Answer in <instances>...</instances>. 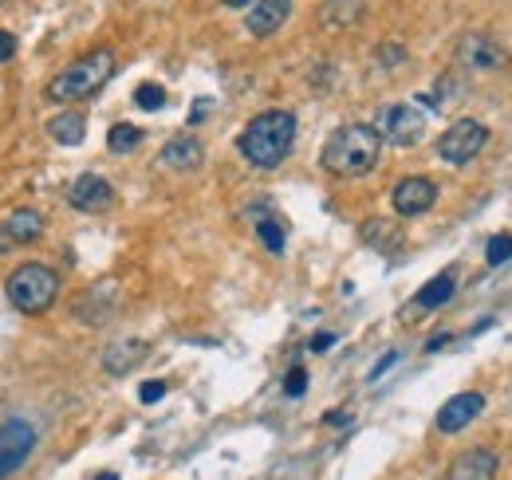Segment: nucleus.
I'll return each mask as SVG.
<instances>
[{
	"label": "nucleus",
	"instance_id": "nucleus-1",
	"mask_svg": "<svg viewBox=\"0 0 512 480\" xmlns=\"http://www.w3.org/2000/svg\"><path fill=\"white\" fill-rule=\"evenodd\" d=\"M383 158V138L371 122H347L323 142V170L335 178H363L379 166Z\"/></svg>",
	"mask_w": 512,
	"mask_h": 480
},
{
	"label": "nucleus",
	"instance_id": "nucleus-2",
	"mask_svg": "<svg viewBox=\"0 0 512 480\" xmlns=\"http://www.w3.org/2000/svg\"><path fill=\"white\" fill-rule=\"evenodd\" d=\"M296 146V115L292 111H260L237 138L241 158L253 170H276Z\"/></svg>",
	"mask_w": 512,
	"mask_h": 480
},
{
	"label": "nucleus",
	"instance_id": "nucleus-3",
	"mask_svg": "<svg viewBox=\"0 0 512 480\" xmlns=\"http://www.w3.org/2000/svg\"><path fill=\"white\" fill-rule=\"evenodd\" d=\"M115 75V52L111 48H95L83 60H75L71 67H64L52 83H48V99L52 103H83L95 99Z\"/></svg>",
	"mask_w": 512,
	"mask_h": 480
},
{
	"label": "nucleus",
	"instance_id": "nucleus-4",
	"mask_svg": "<svg viewBox=\"0 0 512 480\" xmlns=\"http://www.w3.org/2000/svg\"><path fill=\"white\" fill-rule=\"evenodd\" d=\"M8 300L20 315H44L60 300V276L48 264H20L8 284H4Z\"/></svg>",
	"mask_w": 512,
	"mask_h": 480
},
{
	"label": "nucleus",
	"instance_id": "nucleus-5",
	"mask_svg": "<svg viewBox=\"0 0 512 480\" xmlns=\"http://www.w3.org/2000/svg\"><path fill=\"white\" fill-rule=\"evenodd\" d=\"M489 142V126L477 119H457L446 134L438 138V158L449 166H469Z\"/></svg>",
	"mask_w": 512,
	"mask_h": 480
},
{
	"label": "nucleus",
	"instance_id": "nucleus-6",
	"mask_svg": "<svg viewBox=\"0 0 512 480\" xmlns=\"http://www.w3.org/2000/svg\"><path fill=\"white\" fill-rule=\"evenodd\" d=\"M36 449V425L24 418H8L0 425V480L20 473Z\"/></svg>",
	"mask_w": 512,
	"mask_h": 480
},
{
	"label": "nucleus",
	"instance_id": "nucleus-7",
	"mask_svg": "<svg viewBox=\"0 0 512 480\" xmlns=\"http://www.w3.org/2000/svg\"><path fill=\"white\" fill-rule=\"evenodd\" d=\"M375 130H379L383 142L398 146V150H406V146H418V142H422L426 119H422L418 107H410V103H394V107H386L383 115H379Z\"/></svg>",
	"mask_w": 512,
	"mask_h": 480
},
{
	"label": "nucleus",
	"instance_id": "nucleus-8",
	"mask_svg": "<svg viewBox=\"0 0 512 480\" xmlns=\"http://www.w3.org/2000/svg\"><path fill=\"white\" fill-rule=\"evenodd\" d=\"M457 63L473 67V71H497V67L509 63V48L497 36H489V32H469L457 44Z\"/></svg>",
	"mask_w": 512,
	"mask_h": 480
},
{
	"label": "nucleus",
	"instance_id": "nucleus-9",
	"mask_svg": "<svg viewBox=\"0 0 512 480\" xmlns=\"http://www.w3.org/2000/svg\"><path fill=\"white\" fill-rule=\"evenodd\" d=\"M438 201V185L430 178H402L390 189V205L398 217H422Z\"/></svg>",
	"mask_w": 512,
	"mask_h": 480
},
{
	"label": "nucleus",
	"instance_id": "nucleus-10",
	"mask_svg": "<svg viewBox=\"0 0 512 480\" xmlns=\"http://www.w3.org/2000/svg\"><path fill=\"white\" fill-rule=\"evenodd\" d=\"M67 201H71L75 209H83V213H103V209L115 201V185L107 178H99V174H83V178L71 181Z\"/></svg>",
	"mask_w": 512,
	"mask_h": 480
},
{
	"label": "nucleus",
	"instance_id": "nucleus-11",
	"mask_svg": "<svg viewBox=\"0 0 512 480\" xmlns=\"http://www.w3.org/2000/svg\"><path fill=\"white\" fill-rule=\"evenodd\" d=\"M481 410H485V394H477V390L453 394L446 406L438 410V433H461L469 421L481 418Z\"/></svg>",
	"mask_w": 512,
	"mask_h": 480
},
{
	"label": "nucleus",
	"instance_id": "nucleus-12",
	"mask_svg": "<svg viewBox=\"0 0 512 480\" xmlns=\"http://www.w3.org/2000/svg\"><path fill=\"white\" fill-rule=\"evenodd\" d=\"M288 16H292V0H256L253 8H249L245 28L256 40H268V36H276L288 24Z\"/></svg>",
	"mask_w": 512,
	"mask_h": 480
},
{
	"label": "nucleus",
	"instance_id": "nucleus-13",
	"mask_svg": "<svg viewBox=\"0 0 512 480\" xmlns=\"http://www.w3.org/2000/svg\"><path fill=\"white\" fill-rule=\"evenodd\" d=\"M497 469L501 461L493 449H465L453 457L446 480H497Z\"/></svg>",
	"mask_w": 512,
	"mask_h": 480
},
{
	"label": "nucleus",
	"instance_id": "nucleus-14",
	"mask_svg": "<svg viewBox=\"0 0 512 480\" xmlns=\"http://www.w3.org/2000/svg\"><path fill=\"white\" fill-rule=\"evenodd\" d=\"M201 158H205V146L193 138V134H182V138H170L166 146H162V166L166 170H174V174H190L201 166Z\"/></svg>",
	"mask_w": 512,
	"mask_h": 480
},
{
	"label": "nucleus",
	"instance_id": "nucleus-15",
	"mask_svg": "<svg viewBox=\"0 0 512 480\" xmlns=\"http://www.w3.org/2000/svg\"><path fill=\"white\" fill-rule=\"evenodd\" d=\"M150 355V347L142 343V339H127V343H115V347H107V355H103V370L111 374V378H123L130 374L134 366H142Z\"/></svg>",
	"mask_w": 512,
	"mask_h": 480
},
{
	"label": "nucleus",
	"instance_id": "nucleus-16",
	"mask_svg": "<svg viewBox=\"0 0 512 480\" xmlns=\"http://www.w3.org/2000/svg\"><path fill=\"white\" fill-rule=\"evenodd\" d=\"M44 229H48V221L36 213V209H16V213H8V221H4V237L16 240V244H32V240L44 237Z\"/></svg>",
	"mask_w": 512,
	"mask_h": 480
},
{
	"label": "nucleus",
	"instance_id": "nucleus-17",
	"mask_svg": "<svg viewBox=\"0 0 512 480\" xmlns=\"http://www.w3.org/2000/svg\"><path fill=\"white\" fill-rule=\"evenodd\" d=\"M453 292H457V276H453V272H442V276H434V280L414 296V307H422V311L446 307V303L453 300Z\"/></svg>",
	"mask_w": 512,
	"mask_h": 480
},
{
	"label": "nucleus",
	"instance_id": "nucleus-18",
	"mask_svg": "<svg viewBox=\"0 0 512 480\" xmlns=\"http://www.w3.org/2000/svg\"><path fill=\"white\" fill-rule=\"evenodd\" d=\"M48 134L60 142V146H79L87 138V119L79 111H64L56 119H48Z\"/></svg>",
	"mask_w": 512,
	"mask_h": 480
},
{
	"label": "nucleus",
	"instance_id": "nucleus-19",
	"mask_svg": "<svg viewBox=\"0 0 512 480\" xmlns=\"http://www.w3.org/2000/svg\"><path fill=\"white\" fill-rule=\"evenodd\" d=\"M107 146H111L115 154H130V150H138V146H142V126L115 122V126H111V134H107Z\"/></svg>",
	"mask_w": 512,
	"mask_h": 480
},
{
	"label": "nucleus",
	"instance_id": "nucleus-20",
	"mask_svg": "<svg viewBox=\"0 0 512 480\" xmlns=\"http://www.w3.org/2000/svg\"><path fill=\"white\" fill-rule=\"evenodd\" d=\"M256 237L264 240V248H268L272 256H280V252H284V229H280V221H276V217L256 221Z\"/></svg>",
	"mask_w": 512,
	"mask_h": 480
},
{
	"label": "nucleus",
	"instance_id": "nucleus-21",
	"mask_svg": "<svg viewBox=\"0 0 512 480\" xmlns=\"http://www.w3.org/2000/svg\"><path fill=\"white\" fill-rule=\"evenodd\" d=\"M134 107H138V111H162V107H166V91H162L158 83H142V87L134 91Z\"/></svg>",
	"mask_w": 512,
	"mask_h": 480
},
{
	"label": "nucleus",
	"instance_id": "nucleus-22",
	"mask_svg": "<svg viewBox=\"0 0 512 480\" xmlns=\"http://www.w3.org/2000/svg\"><path fill=\"white\" fill-rule=\"evenodd\" d=\"M485 260L493 264V268H501V264H509L512 260V233H497V237L485 244Z\"/></svg>",
	"mask_w": 512,
	"mask_h": 480
},
{
	"label": "nucleus",
	"instance_id": "nucleus-23",
	"mask_svg": "<svg viewBox=\"0 0 512 480\" xmlns=\"http://www.w3.org/2000/svg\"><path fill=\"white\" fill-rule=\"evenodd\" d=\"M304 390H308V370L304 366H292L288 378H284V394L288 398H304Z\"/></svg>",
	"mask_w": 512,
	"mask_h": 480
},
{
	"label": "nucleus",
	"instance_id": "nucleus-24",
	"mask_svg": "<svg viewBox=\"0 0 512 480\" xmlns=\"http://www.w3.org/2000/svg\"><path fill=\"white\" fill-rule=\"evenodd\" d=\"M162 398H166V382H142L138 386V402L150 406V402H162Z\"/></svg>",
	"mask_w": 512,
	"mask_h": 480
},
{
	"label": "nucleus",
	"instance_id": "nucleus-25",
	"mask_svg": "<svg viewBox=\"0 0 512 480\" xmlns=\"http://www.w3.org/2000/svg\"><path fill=\"white\" fill-rule=\"evenodd\" d=\"M402 359V355H398V351H386L383 359L375 362V366H371V374H367V382H379V378H383L386 370H390V366H394V362Z\"/></svg>",
	"mask_w": 512,
	"mask_h": 480
},
{
	"label": "nucleus",
	"instance_id": "nucleus-26",
	"mask_svg": "<svg viewBox=\"0 0 512 480\" xmlns=\"http://www.w3.org/2000/svg\"><path fill=\"white\" fill-rule=\"evenodd\" d=\"M331 347H335V335H331V331H320V335H312V343H308V351H316V355L331 351Z\"/></svg>",
	"mask_w": 512,
	"mask_h": 480
},
{
	"label": "nucleus",
	"instance_id": "nucleus-27",
	"mask_svg": "<svg viewBox=\"0 0 512 480\" xmlns=\"http://www.w3.org/2000/svg\"><path fill=\"white\" fill-rule=\"evenodd\" d=\"M12 56H16V36L0 28V63H8Z\"/></svg>",
	"mask_w": 512,
	"mask_h": 480
},
{
	"label": "nucleus",
	"instance_id": "nucleus-28",
	"mask_svg": "<svg viewBox=\"0 0 512 480\" xmlns=\"http://www.w3.org/2000/svg\"><path fill=\"white\" fill-rule=\"evenodd\" d=\"M449 339H453V335H449V331H442V335H434V339H430V343H426V351H442V347H446Z\"/></svg>",
	"mask_w": 512,
	"mask_h": 480
},
{
	"label": "nucleus",
	"instance_id": "nucleus-29",
	"mask_svg": "<svg viewBox=\"0 0 512 480\" xmlns=\"http://www.w3.org/2000/svg\"><path fill=\"white\" fill-rule=\"evenodd\" d=\"M327 425H347V421H351V414H347V410H343V414H327Z\"/></svg>",
	"mask_w": 512,
	"mask_h": 480
},
{
	"label": "nucleus",
	"instance_id": "nucleus-30",
	"mask_svg": "<svg viewBox=\"0 0 512 480\" xmlns=\"http://www.w3.org/2000/svg\"><path fill=\"white\" fill-rule=\"evenodd\" d=\"M225 8H249V4H256V0H221Z\"/></svg>",
	"mask_w": 512,
	"mask_h": 480
},
{
	"label": "nucleus",
	"instance_id": "nucleus-31",
	"mask_svg": "<svg viewBox=\"0 0 512 480\" xmlns=\"http://www.w3.org/2000/svg\"><path fill=\"white\" fill-rule=\"evenodd\" d=\"M95 480H119V473H99Z\"/></svg>",
	"mask_w": 512,
	"mask_h": 480
}]
</instances>
